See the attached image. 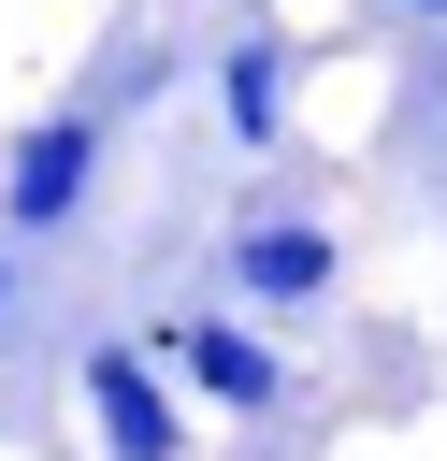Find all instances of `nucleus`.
Wrapping results in <instances>:
<instances>
[{
  "label": "nucleus",
  "mask_w": 447,
  "mask_h": 461,
  "mask_svg": "<svg viewBox=\"0 0 447 461\" xmlns=\"http://www.w3.org/2000/svg\"><path fill=\"white\" fill-rule=\"evenodd\" d=\"M144 346H159V375H173L187 403H216V418H274V403H288V360H274V331H245V317H159Z\"/></svg>",
  "instance_id": "f03ea898"
},
{
  "label": "nucleus",
  "mask_w": 447,
  "mask_h": 461,
  "mask_svg": "<svg viewBox=\"0 0 447 461\" xmlns=\"http://www.w3.org/2000/svg\"><path fill=\"white\" fill-rule=\"evenodd\" d=\"M87 418L115 461H187V418L159 389V346H87Z\"/></svg>",
  "instance_id": "20e7f679"
},
{
  "label": "nucleus",
  "mask_w": 447,
  "mask_h": 461,
  "mask_svg": "<svg viewBox=\"0 0 447 461\" xmlns=\"http://www.w3.org/2000/svg\"><path fill=\"white\" fill-rule=\"evenodd\" d=\"M332 274H346L332 216H288V202H260V216L231 230V288H245V303H332Z\"/></svg>",
  "instance_id": "7ed1b4c3"
},
{
  "label": "nucleus",
  "mask_w": 447,
  "mask_h": 461,
  "mask_svg": "<svg viewBox=\"0 0 447 461\" xmlns=\"http://www.w3.org/2000/svg\"><path fill=\"white\" fill-rule=\"evenodd\" d=\"M101 158H115V115H101V101L29 115V130H14V158H0V230H14V245L72 230V216H87V187H101Z\"/></svg>",
  "instance_id": "f257e3e1"
},
{
  "label": "nucleus",
  "mask_w": 447,
  "mask_h": 461,
  "mask_svg": "<svg viewBox=\"0 0 447 461\" xmlns=\"http://www.w3.org/2000/svg\"><path fill=\"white\" fill-rule=\"evenodd\" d=\"M288 72H303V58H288V29H231V43H216V130H231L245 158H260V144H288Z\"/></svg>",
  "instance_id": "39448f33"
},
{
  "label": "nucleus",
  "mask_w": 447,
  "mask_h": 461,
  "mask_svg": "<svg viewBox=\"0 0 447 461\" xmlns=\"http://www.w3.org/2000/svg\"><path fill=\"white\" fill-rule=\"evenodd\" d=\"M360 14H447V0H360Z\"/></svg>",
  "instance_id": "0eeeda50"
},
{
  "label": "nucleus",
  "mask_w": 447,
  "mask_h": 461,
  "mask_svg": "<svg viewBox=\"0 0 447 461\" xmlns=\"http://www.w3.org/2000/svg\"><path fill=\"white\" fill-rule=\"evenodd\" d=\"M14 288H29V259H14V230H0V317H14Z\"/></svg>",
  "instance_id": "423d86ee"
}]
</instances>
